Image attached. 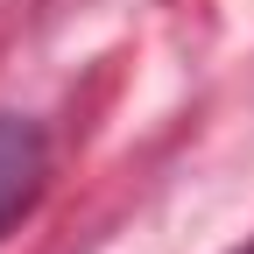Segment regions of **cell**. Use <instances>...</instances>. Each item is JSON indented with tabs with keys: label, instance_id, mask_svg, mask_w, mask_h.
<instances>
[{
	"label": "cell",
	"instance_id": "1",
	"mask_svg": "<svg viewBox=\"0 0 254 254\" xmlns=\"http://www.w3.org/2000/svg\"><path fill=\"white\" fill-rule=\"evenodd\" d=\"M43 170H50L43 127H36V120H21V113H0V233H7L28 205H36Z\"/></svg>",
	"mask_w": 254,
	"mask_h": 254
}]
</instances>
